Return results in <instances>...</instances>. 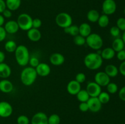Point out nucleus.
<instances>
[{"instance_id": "obj_44", "label": "nucleus", "mask_w": 125, "mask_h": 124, "mask_svg": "<svg viewBox=\"0 0 125 124\" xmlns=\"http://www.w3.org/2000/svg\"><path fill=\"white\" fill-rule=\"evenodd\" d=\"M2 15H3V17H4V18H11V17L12 16V11L8 9H6L4 10V12L2 13Z\"/></svg>"}, {"instance_id": "obj_26", "label": "nucleus", "mask_w": 125, "mask_h": 124, "mask_svg": "<svg viewBox=\"0 0 125 124\" xmlns=\"http://www.w3.org/2000/svg\"><path fill=\"white\" fill-rule=\"evenodd\" d=\"M65 34H69L72 36H74L79 35V26L76 25H73L72 24L70 26L63 29Z\"/></svg>"}, {"instance_id": "obj_11", "label": "nucleus", "mask_w": 125, "mask_h": 124, "mask_svg": "<svg viewBox=\"0 0 125 124\" xmlns=\"http://www.w3.org/2000/svg\"><path fill=\"white\" fill-rule=\"evenodd\" d=\"M87 103L89 106V110L93 113L99 112L102 108L103 104L99 100L98 97H90Z\"/></svg>"}, {"instance_id": "obj_24", "label": "nucleus", "mask_w": 125, "mask_h": 124, "mask_svg": "<svg viewBox=\"0 0 125 124\" xmlns=\"http://www.w3.org/2000/svg\"><path fill=\"white\" fill-rule=\"evenodd\" d=\"M7 9L11 11H15L18 9L21 5V0H6Z\"/></svg>"}, {"instance_id": "obj_27", "label": "nucleus", "mask_w": 125, "mask_h": 124, "mask_svg": "<svg viewBox=\"0 0 125 124\" xmlns=\"http://www.w3.org/2000/svg\"><path fill=\"white\" fill-rule=\"evenodd\" d=\"M76 96L80 102H87L90 97L86 89H81Z\"/></svg>"}, {"instance_id": "obj_35", "label": "nucleus", "mask_w": 125, "mask_h": 124, "mask_svg": "<svg viewBox=\"0 0 125 124\" xmlns=\"http://www.w3.org/2000/svg\"><path fill=\"white\" fill-rule=\"evenodd\" d=\"M17 122L18 124H29L30 120L26 115H20L17 117Z\"/></svg>"}, {"instance_id": "obj_13", "label": "nucleus", "mask_w": 125, "mask_h": 124, "mask_svg": "<svg viewBox=\"0 0 125 124\" xmlns=\"http://www.w3.org/2000/svg\"><path fill=\"white\" fill-rule=\"evenodd\" d=\"M35 69L37 75L40 77H46L51 72V68L45 63H40Z\"/></svg>"}, {"instance_id": "obj_8", "label": "nucleus", "mask_w": 125, "mask_h": 124, "mask_svg": "<svg viewBox=\"0 0 125 124\" xmlns=\"http://www.w3.org/2000/svg\"><path fill=\"white\" fill-rule=\"evenodd\" d=\"M95 82L96 83L101 87L106 86L111 82V78L105 73V72H98L94 77Z\"/></svg>"}, {"instance_id": "obj_48", "label": "nucleus", "mask_w": 125, "mask_h": 124, "mask_svg": "<svg viewBox=\"0 0 125 124\" xmlns=\"http://www.w3.org/2000/svg\"><path fill=\"white\" fill-rule=\"evenodd\" d=\"M5 24V18L3 15L0 14V26H2Z\"/></svg>"}, {"instance_id": "obj_45", "label": "nucleus", "mask_w": 125, "mask_h": 124, "mask_svg": "<svg viewBox=\"0 0 125 124\" xmlns=\"http://www.w3.org/2000/svg\"><path fill=\"white\" fill-rule=\"evenodd\" d=\"M118 71L120 72L122 75L123 76H125V60L123 61L120 64L119 68H118Z\"/></svg>"}, {"instance_id": "obj_41", "label": "nucleus", "mask_w": 125, "mask_h": 124, "mask_svg": "<svg viewBox=\"0 0 125 124\" xmlns=\"http://www.w3.org/2000/svg\"><path fill=\"white\" fill-rule=\"evenodd\" d=\"M117 58L118 60L123 61L125 60V50H122L119 52H117Z\"/></svg>"}, {"instance_id": "obj_23", "label": "nucleus", "mask_w": 125, "mask_h": 124, "mask_svg": "<svg viewBox=\"0 0 125 124\" xmlns=\"http://www.w3.org/2000/svg\"><path fill=\"white\" fill-rule=\"evenodd\" d=\"M125 43L121 38H116L112 42V48L115 52H118L124 49Z\"/></svg>"}, {"instance_id": "obj_49", "label": "nucleus", "mask_w": 125, "mask_h": 124, "mask_svg": "<svg viewBox=\"0 0 125 124\" xmlns=\"http://www.w3.org/2000/svg\"><path fill=\"white\" fill-rule=\"evenodd\" d=\"M122 40H123V42H124L125 44V31H124V32H123V35H122Z\"/></svg>"}, {"instance_id": "obj_4", "label": "nucleus", "mask_w": 125, "mask_h": 124, "mask_svg": "<svg viewBox=\"0 0 125 124\" xmlns=\"http://www.w3.org/2000/svg\"><path fill=\"white\" fill-rule=\"evenodd\" d=\"M85 40L87 46L95 51L101 49L103 46L102 37L96 33H91L87 37L85 38Z\"/></svg>"}, {"instance_id": "obj_43", "label": "nucleus", "mask_w": 125, "mask_h": 124, "mask_svg": "<svg viewBox=\"0 0 125 124\" xmlns=\"http://www.w3.org/2000/svg\"><path fill=\"white\" fill-rule=\"evenodd\" d=\"M118 97L120 99L125 102V86L122 87L118 92Z\"/></svg>"}, {"instance_id": "obj_36", "label": "nucleus", "mask_w": 125, "mask_h": 124, "mask_svg": "<svg viewBox=\"0 0 125 124\" xmlns=\"http://www.w3.org/2000/svg\"><path fill=\"white\" fill-rule=\"evenodd\" d=\"M85 80H86V75H85L84 73H78V74H76L75 77V80L80 84L83 83L85 81Z\"/></svg>"}, {"instance_id": "obj_16", "label": "nucleus", "mask_w": 125, "mask_h": 124, "mask_svg": "<svg viewBox=\"0 0 125 124\" xmlns=\"http://www.w3.org/2000/svg\"><path fill=\"white\" fill-rule=\"evenodd\" d=\"M65 57L62 53L55 52L50 57V62L54 66H61L65 62Z\"/></svg>"}, {"instance_id": "obj_46", "label": "nucleus", "mask_w": 125, "mask_h": 124, "mask_svg": "<svg viewBox=\"0 0 125 124\" xmlns=\"http://www.w3.org/2000/svg\"><path fill=\"white\" fill-rule=\"evenodd\" d=\"M6 2L4 0H0V14L4 12L5 9H6Z\"/></svg>"}, {"instance_id": "obj_32", "label": "nucleus", "mask_w": 125, "mask_h": 124, "mask_svg": "<svg viewBox=\"0 0 125 124\" xmlns=\"http://www.w3.org/2000/svg\"><path fill=\"white\" fill-rule=\"evenodd\" d=\"M73 41L74 43L77 46H83L86 43V40L84 36H81L79 34V35H76V36H74L73 38Z\"/></svg>"}, {"instance_id": "obj_9", "label": "nucleus", "mask_w": 125, "mask_h": 124, "mask_svg": "<svg viewBox=\"0 0 125 124\" xmlns=\"http://www.w3.org/2000/svg\"><path fill=\"white\" fill-rule=\"evenodd\" d=\"M13 113L12 106L6 101L0 102V117L7 118L10 116Z\"/></svg>"}, {"instance_id": "obj_33", "label": "nucleus", "mask_w": 125, "mask_h": 124, "mask_svg": "<svg viewBox=\"0 0 125 124\" xmlns=\"http://www.w3.org/2000/svg\"><path fill=\"white\" fill-rule=\"evenodd\" d=\"M106 88H107V92L109 94H115L116 92H117L118 89V86H117V84L113 82H110L106 86Z\"/></svg>"}, {"instance_id": "obj_21", "label": "nucleus", "mask_w": 125, "mask_h": 124, "mask_svg": "<svg viewBox=\"0 0 125 124\" xmlns=\"http://www.w3.org/2000/svg\"><path fill=\"white\" fill-rule=\"evenodd\" d=\"M104 72L110 78H114L117 76L119 71L116 66L114 64H108L105 67Z\"/></svg>"}, {"instance_id": "obj_5", "label": "nucleus", "mask_w": 125, "mask_h": 124, "mask_svg": "<svg viewBox=\"0 0 125 124\" xmlns=\"http://www.w3.org/2000/svg\"><path fill=\"white\" fill-rule=\"evenodd\" d=\"M32 18L29 14L21 13L17 18V22L20 29L24 31H28L32 27Z\"/></svg>"}, {"instance_id": "obj_2", "label": "nucleus", "mask_w": 125, "mask_h": 124, "mask_svg": "<svg viewBox=\"0 0 125 124\" xmlns=\"http://www.w3.org/2000/svg\"><path fill=\"white\" fill-rule=\"evenodd\" d=\"M37 76L35 68L31 66L26 67L21 72L20 80L23 85L29 86L35 82Z\"/></svg>"}, {"instance_id": "obj_39", "label": "nucleus", "mask_w": 125, "mask_h": 124, "mask_svg": "<svg viewBox=\"0 0 125 124\" xmlns=\"http://www.w3.org/2000/svg\"><path fill=\"white\" fill-rule=\"evenodd\" d=\"M42 21L40 19L37 18H35L32 19V27L35 29H38L42 26Z\"/></svg>"}, {"instance_id": "obj_42", "label": "nucleus", "mask_w": 125, "mask_h": 124, "mask_svg": "<svg viewBox=\"0 0 125 124\" xmlns=\"http://www.w3.org/2000/svg\"><path fill=\"white\" fill-rule=\"evenodd\" d=\"M6 35H7V32L5 30L4 27L0 26V42H2L5 40Z\"/></svg>"}, {"instance_id": "obj_47", "label": "nucleus", "mask_w": 125, "mask_h": 124, "mask_svg": "<svg viewBox=\"0 0 125 124\" xmlns=\"http://www.w3.org/2000/svg\"><path fill=\"white\" fill-rule=\"evenodd\" d=\"M6 58V55L3 51H0V63H3Z\"/></svg>"}, {"instance_id": "obj_6", "label": "nucleus", "mask_w": 125, "mask_h": 124, "mask_svg": "<svg viewBox=\"0 0 125 124\" xmlns=\"http://www.w3.org/2000/svg\"><path fill=\"white\" fill-rule=\"evenodd\" d=\"M56 24L61 28H66L72 24L73 19L69 13L61 12L57 15L55 18Z\"/></svg>"}, {"instance_id": "obj_7", "label": "nucleus", "mask_w": 125, "mask_h": 124, "mask_svg": "<svg viewBox=\"0 0 125 124\" xmlns=\"http://www.w3.org/2000/svg\"><path fill=\"white\" fill-rule=\"evenodd\" d=\"M102 10L104 14L111 15L117 10V4L114 0H104L102 4Z\"/></svg>"}, {"instance_id": "obj_50", "label": "nucleus", "mask_w": 125, "mask_h": 124, "mask_svg": "<svg viewBox=\"0 0 125 124\" xmlns=\"http://www.w3.org/2000/svg\"><path fill=\"white\" fill-rule=\"evenodd\" d=\"M124 13H125V9H124Z\"/></svg>"}, {"instance_id": "obj_10", "label": "nucleus", "mask_w": 125, "mask_h": 124, "mask_svg": "<svg viewBox=\"0 0 125 124\" xmlns=\"http://www.w3.org/2000/svg\"><path fill=\"white\" fill-rule=\"evenodd\" d=\"M86 91L90 97H98L101 92V87L95 81H90L87 85Z\"/></svg>"}, {"instance_id": "obj_18", "label": "nucleus", "mask_w": 125, "mask_h": 124, "mask_svg": "<svg viewBox=\"0 0 125 124\" xmlns=\"http://www.w3.org/2000/svg\"><path fill=\"white\" fill-rule=\"evenodd\" d=\"M13 89V85L10 80L2 79L0 81V91L3 93H10Z\"/></svg>"}, {"instance_id": "obj_37", "label": "nucleus", "mask_w": 125, "mask_h": 124, "mask_svg": "<svg viewBox=\"0 0 125 124\" xmlns=\"http://www.w3.org/2000/svg\"><path fill=\"white\" fill-rule=\"evenodd\" d=\"M120 31L121 30L117 27L116 26H112V27L110 29V34L114 37L117 38L120 34Z\"/></svg>"}, {"instance_id": "obj_28", "label": "nucleus", "mask_w": 125, "mask_h": 124, "mask_svg": "<svg viewBox=\"0 0 125 124\" xmlns=\"http://www.w3.org/2000/svg\"><path fill=\"white\" fill-rule=\"evenodd\" d=\"M97 23L100 27L105 28L107 27V26L109 24V18L108 15H106L105 14L100 15Z\"/></svg>"}, {"instance_id": "obj_3", "label": "nucleus", "mask_w": 125, "mask_h": 124, "mask_svg": "<svg viewBox=\"0 0 125 124\" xmlns=\"http://www.w3.org/2000/svg\"><path fill=\"white\" fill-rule=\"evenodd\" d=\"M14 53L17 63L20 66H26L29 63L30 56L29 50L26 46L24 45H19L17 46Z\"/></svg>"}, {"instance_id": "obj_19", "label": "nucleus", "mask_w": 125, "mask_h": 124, "mask_svg": "<svg viewBox=\"0 0 125 124\" xmlns=\"http://www.w3.org/2000/svg\"><path fill=\"white\" fill-rule=\"evenodd\" d=\"M12 73L11 68L7 63L4 62L0 63V78L7 79L9 77Z\"/></svg>"}, {"instance_id": "obj_34", "label": "nucleus", "mask_w": 125, "mask_h": 124, "mask_svg": "<svg viewBox=\"0 0 125 124\" xmlns=\"http://www.w3.org/2000/svg\"><path fill=\"white\" fill-rule=\"evenodd\" d=\"M116 26L122 31H125V18L120 17L117 20Z\"/></svg>"}, {"instance_id": "obj_1", "label": "nucleus", "mask_w": 125, "mask_h": 124, "mask_svg": "<svg viewBox=\"0 0 125 124\" xmlns=\"http://www.w3.org/2000/svg\"><path fill=\"white\" fill-rule=\"evenodd\" d=\"M103 59L101 55L96 52H91L85 56L84 59V65L90 70H96L101 67Z\"/></svg>"}, {"instance_id": "obj_25", "label": "nucleus", "mask_w": 125, "mask_h": 124, "mask_svg": "<svg viewBox=\"0 0 125 124\" xmlns=\"http://www.w3.org/2000/svg\"><path fill=\"white\" fill-rule=\"evenodd\" d=\"M100 15L99 12L95 9H92L87 13V18L89 21L91 23H96L98 21Z\"/></svg>"}, {"instance_id": "obj_29", "label": "nucleus", "mask_w": 125, "mask_h": 124, "mask_svg": "<svg viewBox=\"0 0 125 124\" xmlns=\"http://www.w3.org/2000/svg\"><path fill=\"white\" fill-rule=\"evenodd\" d=\"M17 46H18L15 41H13V40H9L5 43L4 49L7 52L13 53V52H15Z\"/></svg>"}, {"instance_id": "obj_22", "label": "nucleus", "mask_w": 125, "mask_h": 124, "mask_svg": "<svg viewBox=\"0 0 125 124\" xmlns=\"http://www.w3.org/2000/svg\"><path fill=\"white\" fill-rule=\"evenodd\" d=\"M115 55V52L112 47H106L101 51V56L103 60H111Z\"/></svg>"}, {"instance_id": "obj_20", "label": "nucleus", "mask_w": 125, "mask_h": 124, "mask_svg": "<svg viewBox=\"0 0 125 124\" xmlns=\"http://www.w3.org/2000/svg\"><path fill=\"white\" fill-rule=\"evenodd\" d=\"M92 33V27L89 24L83 23L79 26V34L86 38Z\"/></svg>"}, {"instance_id": "obj_12", "label": "nucleus", "mask_w": 125, "mask_h": 124, "mask_svg": "<svg viewBox=\"0 0 125 124\" xmlns=\"http://www.w3.org/2000/svg\"><path fill=\"white\" fill-rule=\"evenodd\" d=\"M47 115L43 112L35 113L31 120V124H48Z\"/></svg>"}, {"instance_id": "obj_30", "label": "nucleus", "mask_w": 125, "mask_h": 124, "mask_svg": "<svg viewBox=\"0 0 125 124\" xmlns=\"http://www.w3.org/2000/svg\"><path fill=\"white\" fill-rule=\"evenodd\" d=\"M98 98L99 100L100 101V102L102 104L107 103L110 101V99H111L109 94L107 92H104V91L103 92L101 91V93L98 96Z\"/></svg>"}, {"instance_id": "obj_38", "label": "nucleus", "mask_w": 125, "mask_h": 124, "mask_svg": "<svg viewBox=\"0 0 125 124\" xmlns=\"http://www.w3.org/2000/svg\"><path fill=\"white\" fill-rule=\"evenodd\" d=\"M29 64H30L31 66L32 67V68H35L38 65H39L40 62H39V60L38 59L37 57H33L29 58Z\"/></svg>"}, {"instance_id": "obj_40", "label": "nucleus", "mask_w": 125, "mask_h": 124, "mask_svg": "<svg viewBox=\"0 0 125 124\" xmlns=\"http://www.w3.org/2000/svg\"><path fill=\"white\" fill-rule=\"evenodd\" d=\"M79 109L81 112H87L89 110V106L87 102H80L79 105Z\"/></svg>"}, {"instance_id": "obj_14", "label": "nucleus", "mask_w": 125, "mask_h": 124, "mask_svg": "<svg viewBox=\"0 0 125 124\" xmlns=\"http://www.w3.org/2000/svg\"><path fill=\"white\" fill-rule=\"evenodd\" d=\"M81 89V84L76 81L75 80H71L68 82L67 86V92L71 95L76 96L80 90Z\"/></svg>"}, {"instance_id": "obj_17", "label": "nucleus", "mask_w": 125, "mask_h": 124, "mask_svg": "<svg viewBox=\"0 0 125 124\" xmlns=\"http://www.w3.org/2000/svg\"><path fill=\"white\" fill-rule=\"evenodd\" d=\"M27 36L31 41L37 42L39 41L42 38L41 32L38 29L32 27L27 31Z\"/></svg>"}, {"instance_id": "obj_31", "label": "nucleus", "mask_w": 125, "mask_h": 124, "mask_svg": "<svg viewBox=\"0 0 125 124\" xmlns=\"http://www.w3.org/2000/svg\"><path fill=\"white\" fill-rule=\"evenodd\" d=\"M48 124H60L61 118L57 114H52L48 117Z\"/></svg>"}, {"instance_id": "obj_15", "label": "nucleus", "mask_w": 125, "mask_h": 124, "mask_svg": "<svg viewBox=\"0 0 125 124\" xmlns=\"http://www.w3.org/2000/svg\"><path fill=\"white\" fill-rule=\"evenodd\" d=\"M4 28L6 32L9 34H16L20 29L17 21L14 20H10L6 22Z\"/></svg>"}]
</instances>
